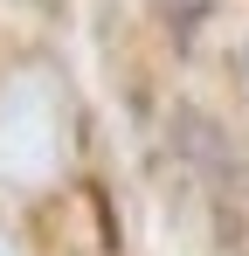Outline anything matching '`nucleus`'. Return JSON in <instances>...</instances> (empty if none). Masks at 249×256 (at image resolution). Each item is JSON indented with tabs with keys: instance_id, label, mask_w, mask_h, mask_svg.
<instances>
[{
	"instance_id": "nucleus-1",
	"label": "nucleus",
	"mask_w": 249,
	"mask_h": 256,
	"mask_svg": "<svg viewBox=\"0 0 249 256\" xmlns=\"http://www.w3.org/2000/svg\"><path fill=\"white\" fill-rule=\"evenodd\" d=\"M70 152V76L62 62L28 56L0 76V187L21 194L56 180Z\"/></svg>"
},
{
	"instance_id": "nucleus-2",
	"label": "nucleus",
	"mask_w": 249,
	"mask_h": 256,
	"mask_svg": "<svg viewBox=\"0 0 249 256\" xmlns=\"http://www.w3.org/2000/svg\"><path fill=\"white\" fill-rule=\"evenodd\" d=\"M214 7H222V0H152V14H160V28H166V35H173L180 48H187L194 35H201V21L214 14Z\"/></svg>"
},
{
	"instance_id": "nucleus-3",
	"label": "nucleus",
	"mask_w": 249,
	"mask_h": 256,
	"mask_svg": "<svg viewBox=\"0 0 249 256\" xmlns=\"http://www.w3.org/2000/svg\"><path fill=\"white\" fill-rule=\"evenodd\" d=\"M236 84H242V97H249V42L236 48Z\"/></svg>"
},
{
	"instance_id": "nucleus-4",
	"label": "nucleus",
	"mask_w": 249,
	"mask_h": 256,
	"mask_svg": "<svg viewBox=\"0 0 249 256\" xmlns=\"http://www.w3.org/2000/svg\"><path fill=\"white\" fill-rule=\"evenodd\" d=\"M0 256H21V250H14V236H7V228H0Z\"/></svg>"
}]
</instances>
